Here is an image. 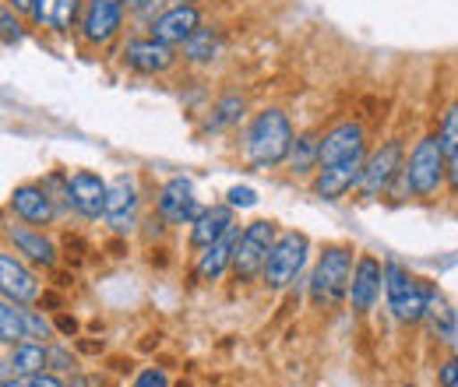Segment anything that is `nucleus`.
<instances>
[{"instance_id": "4c0bfd02", "label": "nucleus", "mask_w": 458, "mask_h": 387, "mask_svg": "<svg viewBox=\"0 0 458 387\" xmlns=\"http://www.w3.org/2000/svg\"><path fill=\"white\" fill-rule=\"evenodd\" d=\"M54 4H57V0H36L32 11H29L32 21H36V25H50V18H54Z\"/></svg>"}, {"instance_id": "473e14b6", "label": "nucleus", "mask_w": 458, "mask_h": 387, "mask_svg": "<svg viewBox=\"0 0 458 387\" xmlns=\"http://www.w3.org/2000/svg\"><path fill=\"white\" fill-rule=\"evenodd\" d=\"M131 387H170V377H166V370H156V366H148V370H141Z\"/></svg>"}, {"instance_id": "f257e3e1", "label": "nucleus", "mask_w": 458, "mask_h": 387, "mask_svg": "<svg viewBox=\"0 0 458 387\" xmlns=\"http://www.w3.org/2000/svg\"><path fill=\"white\" fill-rule=\"evenodd\" d=\"M293 123L286 113L279 110H261L250 127H247V159L258 169H276L283 166L293 152Z\"/></svg>"}, {"instance_id": "a18cd8bd", "label": "nucleus", "mask_w": 458, "mask_h": 387, "mask_svg": "<svg viewBox=\"0 0 458 387\" xmlns=\"http://www.w3.org/2000/svg\"><path fill=\"white\" fill-rule=\"evenodd\" d=\"M67 387H89V381H85V377H74V381H71Z\"/></svg>"}, {"instance_id": "4468645a", "label": "nucleus", "mask_w": 458, "mask_h": 387, "mask_svg": "<svg viewBox=\"0 0 458 387\" xmlns=\"http://www.w3.org/2000/svg\"><path fill=\"white\" fill-rule=\"evenodd\" d=\"M120 21H123V0H85L81 36L85 43H106L116 36Z\"/></svg>"}, {"instance_id": "c756f323", "label": "nucleus", "mask_w": 458, "mask_h": 387, "mask_svg": "<svg viewBox=\"0 0 458 387\" xmlns=\"http://www.w3.org/2000/svg\"><path fill=\"white\" fill-rule=\"evenodd\" d=\"M47 370H54V374H74V370H78V363H74V356H71L67 349H60V345H47Z\"/></svg>"}, {"instance_id": "49530a36", "label": "nucleus", "mask_w": 458, "mask_h": 387, "mask_svg": "<svg viewBox=\"0 0 458 387\" xmlns=\"http://www.w3.org/2000/svg\"><path fill=\"white\" fill-rule=\"evenodd\" d=\"M4 387H21V377H18V381H11V377H4Z\"/></svg>"}, {"instance_id": "8fccbe9b", "label": "nucleus", "mask_w": 458, "mask_h": 387, "mask_svg": "<svg viewBox=\"0 0 458 387\" xmlns=\"http://www.w3.org/2000/svg\"><path fill=\"white\" fill-rule=\"evenodd\" d=\"M176 4H198V0H176Z\"/></svg>"}, {"instance_id": "ea45409f", "label": "nucleus", "mask_w": 458, "mask_h": 387, "mask_svg": "<svg viewBox=\"0 0 458 387\" xmlns=\"http://www.w3.org/2000/svg\"><path fill=\"white\" fill-rule=\"evenodd\" d=\"M57 332L60 334H78V321H74V317H67V314H60V317H57Z\"/></svg>"}, {"instance_id": "79ce46f5", "label": "nucleus", "mask_w": 458, "mask_h": 387, "mask_svg": "<svg viewBox=\"0 0 458 387\" xmlns=\"http://www.w3.org/2000/svg\"><path fill=\"white\" fill-rule=\"evenodd\" d=\"M448 345H452V356H458V310H455V324H452V334H448Z\"/></svg>"}, {"instance_id": "bb28decb", "label": "nucleus", "mask_w": 458, "mask_h": 387, "mask_svg": "<svg viewBox=\"0 0 458 387\" xmlns=\"http://www.w3.org/2000/svg\"><path fill=\"white\" fill-rule=\"evenodd\" d=\"M78 14H85L81 0H57V4H54V18H50V29H57V32H71V29H74V21H78Z\"/></svg>"}, {"instance_id": "1a4fd4ad", "label": "nucleus", "mask_w": 458, "mask_h": 387, "mask_svg": "<svg viewBox=\"0 0 458 387\" xmlns=\"http://www.w3.org/2000/svg\"><path fill=\"white\" fill-rule=\"evenodd\" d=\"M156 208L166 222H183V225H194L205 215V205L194 198V183L187 176H173L170 183L159 190Z\"/></svg>"}, {"instance_id": "09e8293b", "label": "nucleus", "mask_w": 458, "mask_h": 387, "mask_svg": "<svg viewBox=\"0 0 458 387\" xmlns=\"http://www.w3.org/2000/svg\"><path fill=\"white\" fill-rule=\"evenodd\" d=\"M127 4H138V7H141V4H148V0H127Z\"/></svg>"}, {"instance_id": "37998d69", "label": "nucleus", "mask_w": 458, "mask_h": 387, "mask_svg": "<svg viewBox=\"0 0 458 387\" xmlns=\"http://www.w3.org/2000/svg\"><path fill=\"white\" fill-rule=\"evenodd\" d=\"M32 4L36 0H7V7H14V11H32Z\"/></svg>"}, {"instance_id": "7c9ffc66", "label": "nucleus", "mask_w": 458, "mask_h": 387, "mask_svg": "<svg viewBox=\"0 0 458 387\" xmlns=\"http://www.w3.org/2000/svg\"><path fill=\"white\" fill-rule=\"evenodd\" d=\"M21 314H25V332H29V338H39V341H50L54 338V324L43 314H36V310H21Z\"/></svg>"}, {"instance_id": "9d476101", "label": "nucleus", "mask_w": 458, "mask_h": 387, "mask_svg": "<svg viewBox=\"0 0 458 387\" xmlns=\"http://www.w3.org/2000/svg\"><path fill=\"white\" fill-rule=\"evenodd\" d=\"M103 219L110 222L116 236L131 232L134 229V219H138V180L131 172H120L110 180V194H106V215Z\"/></svg>"}, {"instance_id": "423d86ee", "label": "nucleus", "mask_w": 458, "mask_h": 387, "mask_svg": "<svg viewBox=\"0 0 458 387\" xmlns=\"http://www.w3.org/2000/svg\"><path fill=\"white\" fill-rule=\"evenodd\" d=\"M307 254H310V240L303 236V232H283L279 240H276V247H272V254H268V261H265V285L268 289H289L300 272H303V265H307Z\"/></svg>"}, {"instance_id": "2eb2a0df", "label": "nucleus", "mask_w": 458, "mask_h": 387, "mask_svg": "<svg viewBox=\"0 0 458 387\" xmlns=\"http://www.w3.org/2000/svg\"><path fill=\"white\" fill-rule=\"evenodd\" d=\"M201 29V11L198 4H176L170 11H163L156 21H152V36L170 43V46H183L194 32Z\"/></svg>"}, {"instance_id": "58836bf2", "label": "nucleus", "mask_w": 458, "mask_h": 387, "mask_svg": "<svg viewBox=\"0 0 458 387\" xmlns=\"http://www.w3.org/2000/svg\"><path fill=\"white\" fill-rule=\"evenodd\" d=\"M448 187H452V194H458V152L448 156Z\"/></svg>"}, {"instance_id": "412c9836", "label": "nucleus", "mask_w": 458, "mask_h": 387, "mask_svg": "<svg viewBox=\"0 0 458 387\" xmlns=\"http://www.w3.org/2000/svg\"><path fill=\"white\" fill-rule=\"evenodd\" d=\"M233 229V205H212L205 208V215L191 225V247L194 250H208L216 240H223Z\"/></svg>"}, {"instance_id": "f03ea898", "label": "nucleus", "mask_w": 458, "mask_h": 387, "mask_svg": "<svg viewBox=\"0 0 458 387\" xmlns=\"http://www.w3.org/2000/svg\"><path fill=\"white\" fill-rule=\"evenodd\" d=\"M349 282H352V254L345 247H328L310 275V303L318 310H335L349 296Z\"/></svg>"}, {"instance_id": "5701e85b", "label": "nucleus", "mask_w": 458, "mask_h": 387, "mask_svg": "<svg viewBox=\"0 0 458 387\" xmlns=\"http://www.w3.org/2000/svg\"><path fill=\"white\" fill-rule=\"evenodd\" d=\"M18 307H21V303H14V299H4V303H0V341H4L7 349H14V345L29 341V332H25V314H21Z\"/></svg>"}, {"instance_id": "b1692460", "label": "nucleus", "mask_w": 458, "mask_h": 387, "mask_svg": "<svg viewBox=\"0 0 458 387\" xmlns=\"http://www.w3.org/2000/svg\"><path fill=\"white\" fill-rule=\"evenodd\" d=\"M289 163H293V172H310L314 166H321V138H318L314 130L300 134V138L293 141Z\"/></svg>"}, {"instance_id": "393cba45", "label": "nucleus", "mask_w": 458, "mask_h": 387, "mask_svg": "<svg viewBox=\"0 0 458 387\" xmlns=\"http://www.w3.org/2000/svg\"><path fill=\"white\" fill-rule=\"evenodd\" d=\"M427 321H430V332L437 334V341H448L452 324H455V310L448 307V299L437 289H430V296H427Z\"/></svg>"}, {"instance_id": "2f4dec72", "label": "nucleus", "mask_w": 458, "mask_h": 387, "mask_svg": "<svg viewBox=\"0 0 458 387\" xmlns=\"http://www.w3.org/2000/svg\"><path fill=\"white\" fill-rule=\"evenodd\" d=\"M0 25H4V46H18V43H21V25L14 21V11H11V7H4Z\"/></svg>"}, {"instance_id": "c85d7f7f", "label": "nucleus", "mask_w": 458, "mask_h": 387, "mask_svg": "<svg viewBox=\"0 0 458 387\" xmlns=\"http://www.w3.org/2000/svg\"><path fill=\"white\" fill-rule=\"evenodd\" d=\"M437 138H441V145H445V152H448V156H452V152H458V103H452V106H448L445 120H441Z\"/></svg>"}, {"instance_id": "f3484780", "label": "nucleus", "mask_w": 458, "mask_h": 387, "mask_svg": "<svg viewBox=\"0 0 458 387\" xmlns=\"http://www.w3.org/2000/svg\"><path fill=\"white\" fill-rule=\"evenodd\" d=\"M363 148H367V134H363L360 123H352V120L335 123V127L321 138V166H335V163H343V159L363 152Z\"/></svg>"}, {"instance_id": "f704fd0d", "label": "nucleus", "mask_w": 458, "mask_h": 387, "mask_svg": "<svg viewBox=\"0 0 458 387\" xmlns=\"http://www.w3.org/2000/svg\"><path fill=\"white\" fill-rule=\"evenodd\" d=\"M437 384L441 387H458V356L445 359L441 370H437Z\"/></svg>"}, {"instance_id": "aec40b11", "label": "nucleus", "mask_w": 458, "mask_h": 387, "mask_svg": "<svg viewBox=\"0 0 458 387\" xmlns=\"http://www.w3.org/2000/svg\"><path fill=\"white\" fill-rule=\"evenodd\" d=\"M7 240L14 243V250L21 257H29L32 265H43V268H54L57 265V247L39 232V229H29V225H7Z\"/></svg>"}, {"instance_id": "c9c22d12", "label": "nucleus", "mask_w": 458, "mask_h": 387, "mask_svg": "<svg viewBox=\"0 0 458 387\" xmlns=\"http://www.w3.org/2000/svg\"><path fill=\"white\" fill-rule=\"evenodd\" d=\"M21 387H64L54 370H43V374H32V377H21Z\"/></svg>"}, {"instance_id": "39448f33", "label": "nucleus", "mask_w": 458, "mask_h": 387, "mask_svg": "<svg viewBox=\"0 0 458 387\" xmlns=\"http://www.w3.org/2000/svg\"><path fill=\"white\" fill-rule=\"evenodd\" d=\"M405 169H409L412 190L420 198H434L441 190V183L448 180V152H445L441 138L437 134L420 138L416 148H412V156H409V163H405Z\"/></svg>"}, {"instance_id": "4be33fe9", "label": "nucleus", "mask_w": 458, "mask_h": 387, "mask_svg": "<svg viewBox=\"0 0 458 387\" xmlns=\"http://www.w3.org/2000/svg\"><path fill=\"white\" fill-rule=\"evenodd\" d=\"M47 370V345L43 341H21L7 352L4 359V377H32V374H43Z\"/></svg>"}, {"instance_id": "e433bc0d", "label": "nucleus", "mask_w": 458, "mask_h": 387, "mask_svg": "<svg viewBox=\"0 0 458 387\" xmlns=\"http://www.w3.org/2000/svg\"><path fill=\"white\" fill-rule=\"evenodd\" d=\"M388 194H392L395 201H405L409 194H416V190H412V180H409V169H402L399 176H395V183L388 187Z\"/></svg>"}, {"instance_id": "7ed1b4c3", "label": "nucleus", "mask_w": 458, "mask_h": 387, "mask_svg": "<svg viewBox=\"0 0 458 387\" xmlns=\"http://www.w3.org/2000/svg\"><path fill=\"white\" fill-rule=\"evenodd\" d=\"M385 296H388V307L395 314V321L402 324H420L427 321V296H430V285H423L420 278H412L399 261H388L385 265Z\"/></svg>"}, {"instance_id": "dca6fc26", "label": "nucleus", "mask_w": 458, "mask_h": 387, "mask_svg": "<svg viewBox=\"0 0 458 387\" xmlns=\"http://www.w3.org/2000/svg\"><path fill=\"white\" fill-rule=\"evenodd\" d=\"M176 54H173L170 43H163V39H156V36H148V39H131L127 43V50H123V63L131 67V71H138V74H163V71H170Z\"/></svg>"}, {"instance_id": "6ab92c4d", "label": "nucleus", "mask_w": 458, "mask_h": 387, "mask_svg": "<svg viewBox=\"0 0 458 387\" xmlns=\"http://www.w3.org/2000/svg\"><path fill=\"white\" fill-rule=\"evenodd\" d=\"M236 240H240V225H233L223 240H216L208 250H201V257H198V265H194L198 282H219V278L226 275V268H233Z\"/></svg>"}, {"instance_id": "ddd939ff", "label": "nucleus", "mask_w": 458, "mask_h": 387, "mask_svg": "<svg viewBox=\"0 0 458 387\" xmlns=\"http://www.w3.org/2000/svg\"><path fill=\"white\" fill-rule=\"evenodd\" d=\"M71 180V208L81 215V219H99L106 215V194H110V183L103 176H96L92 169H78L67 176Z\"/></svg>"}, {"instance_id": "0eeeda50", "label": "nucleus", "mask_w": 458, "mask_h": 387, "mask_svg": "<svg viewBox=\"0 0 458 387\" xmlns=\"http://www.w3.org/2000/svg\"><path fill=\"white\" fill-rule=\"evenodd\" d=\"M402 145L392 138L385 141L377 152L367 156V166H363V180H360V194L370 201V198H381L388 194V187L395 183V176L402 172Z\"/></svg>"}, {"instance_id": "a19ab883", "label": "nucleus", "mask_w": 458, "mask_h": 387, "mask_svg": "<svg viewBox=\"0 0 458 387\" xmlns=\"http://www.w3.org/2000/svg\"><path fill=\"white\" fill-rule=\"evenodd\" d=\"M39 307L60 310V307H64V299H60V292H43V296H39Z\"/></svg>"}, {"instance_id": "c03bdc74", "label": "nucleus", "mask_w": 458, "mask_h": 387, "mask_svg": "<svg viewBox=\"0 0 458 387\" xmlns=\"http://www.w3.org/2000/svg\"><path fill=\"white\" fill-rule=\"evenodd\" d=\"M110 250H114V257H123V250H127V247H123L120 240H114V243H110Z\"/></svg>"}, {"instance_id": "a211bd4d", "label": "nucleus", "mask_w": 458, "mask_h": 387, "mask_svg": "<svg viewBox=\"0 0 458 387\" xmlns=\"http://www.w3.org/2000/svg\"><path fill=\"white\" fill-rule=\"evenodd\" d=\"M0 292L4 299H14V303L39 299V282L14 254H0Z\"/></svg>"}, {"instance_id": "f8f14e48", "label": "nucleus", "mask_w": 458, "mask_h": 387, "mask_svg": "<svg viewBox=\"0 0 458 387\" xmlns=\"http://www.w3.org/2000/svg\"><path fill=\"white\" fill-rule=\"evenodd\" d=\"M381 289H385V268L377 257L370 254H360L356 268H352V282H349V303L356 314H370L374 303L381 299Z\"/></svg>"}, {"instance_id": "9b49d317", "label": "nucleus", "mask_w": 458, "mask_h": 387, "mask_svg": "<svg viewBox=\"0 0 458 387\" xmlns=\"http://www.w3.org/2000/svg\"><path fill=\"white\" fill-rule=\"evenodd\" d=\"M7 208L25 222V225H50L57 215V201L50 198V190L43 183H21L11 190Z\"/></svg>"}, {"instance_id": "cd10ccee", "label": "nucleus", "mask_w": 458, "mask_h": 387, "mask_svg": "<svg viewBox=\"0 0 458 387\" xmlns=\"http://www.w3.org/2000/svg\"><path fill=\"white\" fill-rule=\"evenodd\" d=\"M240 116H243V99L240 96H226L216 113H212V123L216 127H233V123H240Z\"/></svg>"}, {"instance_id": "20e7f679", "label": "nucleus", "mask_w": 458, "mask_h": 387, "mask_svg": "<svg viewBox=\"0 0 458 387\" xmlns=\"http://www.w3.org/2000/svg\"><path fill=\"white\" fill-rule=\"evenodd\" d=\"M276 222L272 219H258L250 222L240 240H236V250H233V275L236 282H254V278L265 272V261L276 247Z\"/></svg>"}, {"instance_id": "72a5a7b5", "label": "nucleus", "mask_w": 458, "mask_h": 387, "mask_svg": "<svg viewBox=\"0 0 458 387\" xmlns=\"http://www.w3.org/2000/svg\"><path fill=\"white\" fill-rule=\"evenodd\" d=\"M226 201L233 208H250V205H258V194H254L250 187H233L226 194Z\"/></svg>"}, {"instance_id": "a878e982", "label": "nucleus", "mask_w": 458, "mask_h": 387, "mask_svg": "<svg viewBox=\"0 0 458 387\" xmlns=\"http://www.w3.org/2000/svg\"><path fill=\"white\" fill-rule=\"evenodd\" d=\"M219 54V32L216 29H198L187 43H183V56L191 60V63H208V60H216Z\"/></svg>"}, {"instance_id": "6e6552de", "label": "nucleus", "mask_w": 458, "mask_h": 387, "mask_svg": "<svg viewBox=\"0 0 458 387\" xmlns=\"http://www.w3.org/2000/svg\"><path fill=\"white\" fill-rule=\"evenodd\" d=\"M363 166H367V148L356 152V156H349V159H343V163H335V166H321L318 180H314V194H318L321 201H339L352 187H360Z\"/></svg>"}, {"instance_id": "de8ad7c7", "label": "nucleus", "mask_w": 458, "mask_h": 387, "mask_svg": "<svg viewBox=\"0 0 458 387\" xmlns=\"http://www.w3.org/2000/svg\"><path fill=\"white\" fill-rule=\"evenodd\" d=\"M173 387H194V384H191V381H176Z\"/></svg>"}]
</instances>
